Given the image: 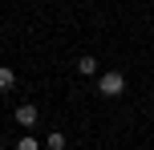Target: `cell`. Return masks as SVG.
<instances>
[{"instance_id": "cell-1", "label": "cell", "mask_w": 154, "mask_h": 150, "mask_svg": "<svg viewBox=\"0 0 154 150\" xmlns=\"http://www.w3.org/2000/svg\"><path fill=\"white\" fill-rule=\"evenodd\" d=\"M97 89H101V97H118L126 89V77L118 69H109V73H97Z\"/></svg>"}, {"instance_id": "cell-2", "label": "cell", "mask_w": 154, "mask_h": 150, "mask_svg": "<svg viewBox=\"0 0 154 150\" xmlns=\"http://www.w3.org/2000/svg\"><path fill=\"white\" fill-rule=\"evenodd\" d=\"M37 122H41V110H37V106H32V102H20V106H16V126L32 130V126H37Z\"/></svg>"}, {"instance_id": "cell-3", "label": "cell", "mask_w": 154, "mask_h": 150, "mask_svg": "<svg viewBox=\"0 0 154 150\" xmlns=\"http://www.w3.org/2000/svg\"><path fill=\"white\" fill-rule=\"evenodd\" d=\"M77 73H81V77H97V57H89V53H85L81 61H77Z\"/></svg>"}, {"instance_id": "cell-4", "label": "cell", "mask_w": 154, "mask_h": 150, "mask_svg": "<svg viewBox=\"0 0 154 150\" xmlns=\"http://www.w3.org/2000/svg\"><path fill=\"white\" fill-rule=\"evenodd\" d=\"M12 85H16V73L8 69V65H0V93H8Z\"/></svg>"}, {"instance_id": "cell-5", "label": "cell", "mask_w": 154, "mask_h": 150, "mask_svg": "<svg viewBox=\"0 0 154 150\" xmlns=\"http://www.w3.org/2000/svg\"><path fill=\"white\" fill-rule=\"evenodd\" d=\"M45 146H49V150H65L69 142H65V134H61V130H53V134L45 138Z\"/></svg>"}, {"instance_id": "cell-6", "label": "cell", "mask_w": 154, "mask_h": 150, "mask_svg": "<svg viewBox=\"0 0 154 150\" xmlns=\"http://www.w3.org/2000/svg\"><path fill=\"white\" fill-rule=\"evenodd\" d=\"M16 150H41V142L32 134H20V138H16Z\"/></svg>"}]
</instances>
